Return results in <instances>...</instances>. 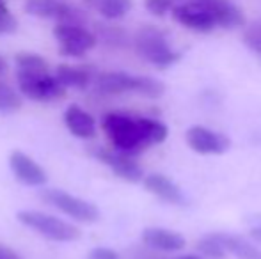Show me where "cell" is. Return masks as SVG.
Returning a JSON list of instances; mask_svg holds the SVG:
<instances>
[{
	"instance_id": "cell-18",
	"label": "cell",
	"mask_w": 261,
	"mask_h": 259,
	"mask_svg": "<svg viewBox=\"0 0 261 259\" xmlns=\"http://www.w3.org/2000/svg\"><path fill=\"white\" fill-rule=\"evenodd\" d=\"M84 4L101 14L105 20L124 18L132 9V0H84Z\"/></svg>"
},
{
	"instance_id": "cell-8",
	"label": "cell",
	"mask_w": 261,
	"mask_h": 259,
	"mask_svg": "<svg viewBox=\"0 0 261 259\" xmlns=\"http://www.w3.org/2000/svg\"><path fill=\"white\" fill-rule=\"evenodd\" d=\"M23 9L31 16L55 20L57 23L84 25L86 27L87 21V16L82 9L64 2V0H27Z\"/></svg>"
},
{
	"instance_id": "cell-16",
	"label": "cell",
	"mask_w": 261,
	"mask_h": 259,
	"mask_svg": "<svg viewBox=\"0 0 261 259\" xmlns=\"http://www.w3.org/2000/svg\"><path fill=\"white\" fill-rule=\"evenodd\" d=\"M144 187L148 192L156 195L158 199L165 200L169 204H179L183 200L181 190L172 180L165 178L164 174H149L144 178Z\"/></svg>"
},
{
	"instance_id": "cell-23",
	"label": "cell",
	"mask_w": 261,
	"mask_h": 259,
	"mask_svg": "<svg viewBox=\"0 0 261 259\" xmlns=\"http://www.w3.org/2000/svg\"><path fill=\"white\" fill-rule=\"evenodd\" d=\"M21 107V96L7 85L6 82H0V112L2 114H11V112L20 110Z\"/></svg>"
},
{
	"instance_id": "cell-7",
	"label": "cell",
	"mask_w": 261,
	"mask_h": 259,
	"mask_svg": "<svg viewBox=\"0 0 261 259\" xmlns=\"http://www.w3.org/2000/svg\"><path fill=\"white\" fill-rule=\"evenodd\" d=\"M54 38L59 43V52L64 57L79 59L96 46L94 32L87 31L84 25L57 23L54 27Z\"/></svg>"
},
{
	"instance_id": "cell-5",
	"label": "cell",
	"mask_w": 261,
	"mask_h": 259,
	"mask_svg": "<svg viewBox=\"0 0 261 259\" xmlns=\"http://www.w3.org/2000/svg\"><path fill=\"white\" fill-rule=\"evenodd\" d=\"M18 89L23 96H27L32 101L39 103H48V101H57L66 96V87L61 85L54 75L46 73H16Z\"/></svg>"
},
{
	"instance_id": "cell-22",
	"label": "cell",
	"mask_w": 261,
	"mask_h": 259,
	"mask_svg": "<svg viewBox=\"0 0 261 259\" xmlns=\"http://www.w3.org/2000/svg\"><path fill=\"white\" fill-rule=\"evenodd\" d=\"M18 66V71L23 73H46L48 71V63L43 59L38 53H31V52H21L14 57Z\"/></svg>"
},
{
	"instance_id": "cell-28",
	"label": "cell",
	"mask_w": 261,
	"mask_h": 259,
	"mask_svg": "<svg viewBox=\"0 0 261 259\" xmlns=\"http://www.w3.org/2000/svg\"><path fill=\"white\" fill-rule=\"evenodd\" d=\"M0 259H21V257L16 252H13L9 247L0 245Z\"/></svg>"
},
{
	"instance_id": "cell-6",
	"label": "cell",
	"mask_w": 261,
	"mask_h": 259,
	"mask_svg": "<svg viewBox=\"0 0 261 259\" xmlns=\"http://www.w3.org/2000/svg\"><path fill=\"white\" fill-rule=\"evenodd\" d=\"M39 197L76 222L93 224L100 218V210L96 208V204L89 203L86 199H80L76 195H71L64 190H59V188H46L39 194Z\"/></svg>"
},
{
	"instance_id": "cell-4",
	"label": "cell",
	"mask_w": 261,
	"mask_h": 259,
	"mask_svg": "<svg viewBox=\"0 0 261 259\" xmlns=\"http://www.w3.org/2000/svg\"><path fill=\"white\" fill-rule=\"evenodd\" d=\"M18 220L27 227L34 229L38 235L52 242H73L80 238V229L62 218L36 210H23L18 213Z\"/></svg>"
},
{
	"instance_id": "cell-32",
	"label": "cell",
	"mask_w": 261,
	"mask_h": 259,
	"mask_svg": "<svg viewBox=\"0 0 261 259\" xmlns=\"http://www.w3.org/2000/svg\"><path fill=\"white\" fill-rule=\"evenodd\" d=\"M2 2H6V0H0V4H2Z\"/></svg>"
},
{
	"instance_id": "cell-1",
	"label": "cell",
	"mask_w": 261,
	"mask_h": 259,
	"mask_svg": "<svg viewBox=\"0 0 261 259\" xmlns=\"http://www.w3.org/2000/svg\"><path fill=\"white\" fill-rule=\"evenodd\" d=\"M101 128L116 151L130 156L160 144L169 135L167 126L156 119L135 118V116L117 114V112L103 116Z\"/></svg>"
},
{
	"instance_id": "cell-13",
	"label": "cell",
	"mask_w": 261,
	"mask_h": 259,
	"mask_svg": "<svg viewBox=\"0 0 261 259\" xmlns=\"http://www.w3.org/2000/svg\"><path fill=\"white\" fill-rule=\"evenodd\" d=\"M142 243L160 252H176L187 245V240L179 233L164 227H148L142 231Z\"/></svg>"
},
{
	"instance_id": "cell-26",
	"label": "cell",
	"mask_w": 261,
	"mask_h": 259,
	"mask_svg": "<svg viewBox=\"0 0 261 259\" xmlns=\"http://www.w3.org/2000/svg\"><path fill=\"white\" fill-rule=\"evenodd\" d=\"M16 28H18L16 18L7 9L6 2H2L0 4V36L13 34V32H16Z\"/></svg>"
},
{
	"instance_id": "cell-12",
	"label": "cell",
	"mask_w": 261,
	"mask_h": 259,
	"mask_svg": "<svg viewBox=\"0 0 261 259\" xmlns=\"http://www.w3.org/2000/svg\"><path fill=\"white\" fill-rule=\"evenodd\" d=\"M9 167L14 178L27 187H43L46 183V172L39 163L21 151H13L9 156Z\"/></svg>"
},
{
	"instance_id": "cell-9",
	"label": "cell",
	"mask_w": 261,
	"mask_h": 259,
	"mask_svg": "<svg viewBox=\"0 0 261 259\" xmlns=\"http://www.w3.org/2000/svg\"><path fill=\"white\" fill-rule=\"evenodd\" d=\"M174 21L196 32H212L217 27L212 9L201 0H183L171 11Z\"/></svg>"
},
{
	"instance_id": "cell-20",
	"label": "cell",
	"mask_w": 261,
	"mask_h": 259,
	"mask_svg": "<svg viewBox=\"0 0 261 259\" xmlns=\"http://www.w3.org/2000/svg\"><path fill=\"white\" fill-rule=\"evenodd\" d=\"M224 247L238 259H261V249L242 236L224 235Z\"/></svg>"
},
{
	"instance_id": "cell-2",
	"label": "cell",
	"mask_w": 261,
	"mask_h": 259,
	"mask_svg": "<svg viewBox=\"0 0 261 259\" xmlns=\"http://www.w3.org/2000/svg\"><path fill=\"white\" fill-rule=\"evenodd\" d=\"M96 91L101 94L116 96V94L135 93L146 98H160L165 93V87L160 80L144 75H130L124 71H107L100 73L94 78Z\"/></svg>"
},
{
	"instance_id": "cell-24",
	"label": "cell",
	"mask_w": 261,
	"mask_h": 259,
	"mask_svg": "<svg viewBox=\"0 0 261 259\" xmlns=\"http://www.w3.org/2000/svg\"><path fill=\"white\" fill-rule=\"evenodd\" d=\"M183 0H144V7L148 9V13H151L153 16H165L167 13H171L176 6H179Z\"/></svg>"
},
{
	"instance_id": "cell-31",
	"label": "cell",
	"mask_w": 261,
	"mask_h": 259,
	"mask_svg": "<svg viewBox=\"0 0 261 259\" xmlns=\"http://www.w3.org/2000/svg\"><path fill=\"white\" fill-rule=\"evenodd\" d=\"M174 259H201V257L192 256V254H187V256H179V257H174Z\"/></svg>"
},
{
	"instance_id": "cell-15",
	"label": "cell",
	"mask_w": 261,
	"mask_h": 259,
	"mask_svg": "<svg viewBox=\"0 0 261 259\" xmlns=\"http://www.w3.org/2000/svg\"><path fill=\"white\" fill-rule=\"evenodd\" d=\"M64 123L68 130L79 138H93L96 137V121L84 108L71 105L64 112Z\"/></svg>"
},
{
	"instance_id": "cell-29",
	"label": "cell",
	"mask_w": 261,
	"mask_h": 259,
	"mask_svg": "<svg viewBox=\"0 0 261 259\" xmlns=\"http://www.w3.org/2000/svg\"><path fill=\"white\" fill-rule=\"evenodd\" d=\"M251 238L256 240L258 243H261V227H252L251 229Z\"/></svg>"
},
{
	"instance_id": "cell-10",
	"label": "cell",
	"mask_w": 261,
	"mask_h": 259,
	"mask_svg": "<svg viewBox=\"0 0 261 259\" xmlns=\"http://www.w3.org/2000/svg\"><path fill=\"white\" fill-rule=\"evenodd\" d=\"M187 144L199 155H224L231 148L227 135L201 125L190 126L187 130Z\"/></svg>"
},
{
	"instance_id": "cell-3",
	"label": "cell",
	"mask_w": 261,
	"mask_h": 259,
	"mask_svg": "<svg viewBox=\"0 0 261 259\" xmlns=\"http://www.w3.org/2000/svg\"><path fill=\"white\" fill-rule=\"evenodd\" d=\"M134 48L141 59L158 69L169 68L181 59V53L172 50L165 32L155 25H146L139 28L134 38Z\"/></svg>"
},
{
	"instance_id": "cell-11",
	"label": "cell",
	"mask_w": 261,
	"mask_h": 259,
	"mask_svg": "<svg viewBox=\"0 0 261 259\" xmlns=\"http://www.w3.org/2000/svg\"><path fill=\"white\" fill-rule=\"evenodd\" d=\"M93 155L100 160L101 163H105L107 167H110L114 174L121 180L128 181V183H139L144 178L141 165L132 158L130 155H124L121 151H109V149H96L93 151Z\"/></svg>"
},
{
	"instance_id": "cell-14",
	"label": "cell",
	"mask_w": 261,
	"mask_h": 259,
	"mask_svg": "<svg viewBox=\"0 0 261 259\" xmlns=\"http://www.w3.org/2000/svg\"><path fill=\"white\" fill-rule=\"evenodd\" d=\"M212 9L215 16L217 27L222 28H238L245 25V16L242 9L231 0H201Z\"/></svg>"
},
{
	"instance_id": "cell-21",
	"label": "cell",
	"mask_w": 261,
	"mask_h": 259,
	"mask_svg": "<svg viewBox=\"0 0 261 259\" xmlns=\"http://www.w3.org/2000/svg\"><path fill=\"white\" fill-rule=\"evenodd\" d=\"M197 249L210 259H224L227 256L222 233H212V235L203 236L197 243Z\"/></svg>"
},
{
	"instance_id": "cell-30",
	"label": "cell",
	"mask_w": 261,
	"mask_h": 259,
	"mask_svg": "<svg viewBox=\"0 0 261 259\" xmlns=\"http://www.w3.org/2000/svg\"><path fill=\"white\" fill-rule=\"evenodd\" d=\"M6 68H7L6 61H4V57L0 55V73H4V71H6Z\"/></svg>"
},
{
	"instance_id": "cell-25",
	"label": "cell",
	"mask_w": 261,
	"mask_h": 259,
	"mask_svg": "<svg viewBox=\"0 0 261 259\" xmlns=\"http://www.w3.org/2000/svg\"><path fill=\"white\" fill-rule=\"evenodd\" d=\"M244 43L247 48L261 53V21L251 23L244 32Z\"/></svg>"
},
{
	"instance_id": "cell-17",
	"label": "cell",
	"mask_w": 261,
	"mask_h": 259,
	"mask_svg": "<svg viewBox=\"0 0 261 259\" xmlns=\"http://www.w3.org/2000/svg\"><path fill=\"white\" fill-rule=\"evenodd\" d=\"M93 69L79 68V66L59 64L55 69V78L61 82L62 87H73V89H87L93 82Z\"/></svg>"
},
{
	"instance_id": "cell-19",
	"label": "cell",
	"mask_w": 261,
	"mask_h": 259,
	"mask_svg": "<svg viewBox=\"0 0 261 259\" xmlns=\"http://www.w3.org/2000/svg\"><path fill=\"white\" fill-rule=\"evenodd\" d=\"M94 36H96V41H101L103 45L112 46V48H126L132 43L128 32L124 28L117 27V25L98 23Z\"/></svg>"
},
{
	"instance_id": "cell-27",
	"label": "cell",
	"mask_w": 261,
	"mask_h": 259,
	"mask_svg": "<svg viewBox=\"0 0 261 259\" xmlns=\"http://www.w3.org/2000/svg\"><path fill=\"white\" fill-rule=\"evenodd\" d=\"M87 259H119V254L112 249H107V247H98V249L91 250Z\"/></svg>"
}]
</instances>
